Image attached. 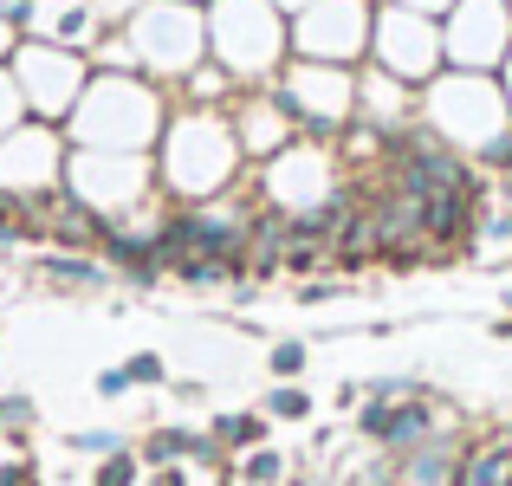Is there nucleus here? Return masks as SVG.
<instances>
[{
	"mask_svg": "<svg viewBox=\"0 0 512 486\" xmlns=\"http://www.w3.org/2000/svg\"><path fill=\"white\" fill-rule=\"evenodd\" d=\"M208 52L247 85H273L292 59V13L279 0H208Z\"/></svg>",
	"mask_w": 512,
	"mask_h": 486,
	"instance_id": "f257e3e1",
	"label": "nucleus"
},
{
	"mask_svg": "<svg viewBox=\"0 0 512 486\" xmlns=\"http://www.w3.org/2000/svg\"><path fill=\"white\" fill-rule=\"evenodd\" d=\"M422 124L441 130L454 150L480 156L500 130H512V104H506L500 72H454V65H441L422 85Z\"/></svg>",
	"mask_w": 512,
	"mask_h": 486,
	"instance_id": "f03ea898",
	"label": "nucleus"
},
{
	"mask_svg": "<svg viewBox=\"0 0 512 486\" xmlns=\"http://www.w3.org/2000/svg\"><path fill=\"white\" fill-rule=\"evenodd\" d=\"M273 91L292 104L305 137H344L357 124V65H325V59H286Z\"/></svg>",
	"mask_w": 512,
	"mask_h": 486,
	"instance_id": "7ed1b4c3",
	"label": "nucleus"
},
{
	"mask_svg": "<svg viewBox=\"0 0 512 486\" xmlns=\"http://www.w3.org/2000/svg\"><path fill=\"white\" fill-rule=\"evenodd\" d=\"M376 33V0H305L292 13V59L363 65Z\"/></svg>",
	"mask_w": 512,
	"mask_h": 486,
	"instance_id": "20e7f679",
	"label": "nucleus"
},
{
	"mask_svg": "<svg viewBox=\"0 0 512 486\" xmlns=\"http://www.w3.org/2000/svg\"><path fill=\"white\" fill-rule=\"evenodd\" d=\"M370 59L383 65V72L409 78V85H428V78L448 65V52H441V20L435 13H415V7H396V0H376Z\"/></svg>",
	"mask_w": 512,
	"mask_h": 486,
	"instance_id": "39448f33",
	"label": "nucleus"
},
{
	"mask_svg": "<svg viewBox=\"0 0 512 486\" xmlns=\"http://www.w3.org/2000/svg\"><path fill=\"white\" fill-rule=\"evenodd\" d=\"M441 52L454 72H500L512 52V0H454L441 13Z\"/></svg>",
	"mask_w": 512,
	"mask_h": 486,
	"instance_id": "423d86ee",
	"label": "nucleus"
},
{
	"mask_svg": "<svg viewBox=\"0 0 512 486\" xmlns=\"http://www.w3.org/2000/svg\"><path fill=\"white\" fill-rule=\"evenodd\" d=\"M234 137H240V156L266 162V156L286 150V143H299L305 130H299V117H292V104L279 98L273 85H260V91H247V98H234Z\"/></svg>",
	"mask_w": 512,
	"mask_h": 486,
	"instance_id": "0eeeda50",
	"label": "nucleus"
},
{
	"mask_svg": "<svg viewBox=\"0 0 512 486\" xmlns=\"http://www.w3.org/2000/svg\"><path fill=\"white\" fill-rule=\"evenodd\" d=\"M175 156H188L182 188H221L227 175H234L240 137H234V130H227L214 111H201V117H188V124L175 130Z\"/></svg>",
	"mask_w": 512,
	"mask_h": 486,
	"instance_id": "6e6552de",
	"label": "nucleus"
},
{
	"mask_svg": "<svg viewBox=\"0 0 512 486\" xmlns=\"http://www.w3.org/2000/svg\"><path fill=\"white\" fill-rule=\"evenodd\" d=\"M415 117H422V85H409V78L383 72L376 59L357 65V124H376V130H409Z\"/></svg>",
	"mask_w": 512,
	"mask_h": 486,
	"instance_id": "1a4fd4ad",
	"label": "nucleus"
},
{
	"mask_svg": "<svg viewBox=\"0 0 512 486\" xmlns=\"http://www.w3.org/2000/svg\"><path fill=\"white\" fill-rule=\"evenodd\" d=\"M357 428H363L370 441H383L389 454H409L415 441L435 435V409H428L422 396H409V402H376V396H363Z\"/></svg>",
	"mask_w": 512,
	"mask_h": 486,
	"instance_id": "9d476101",
	"label": "nucleus"
},
{
	"mask_svg": "<svg viewBox=\"0 0 512 486\" xmlns=\"http://www.w3.org/2000/svg\"><path fill=\"white\" fill-rule=\"evenodd\" d=\"M396 474H402V486H454V474H461V448L435 428V435L415 441L409 454H396Z\"/></svg>",
	"mask_w": 512,
	"mask_h": 486,
	"instance_id": "9b49d317",
	"label": "nucleus"
},
{
	"mask_svg": "<svg viewBox=\"0 0 512 486\" xmlns=\"http://www.w3.org/2000/svg\"><path fill=\"white\" fill-rule=\"evenodd\" d=\"M454 486H512V448H506V441H487V448L461 454Z\"/></svg>",
	"mask_w": 512,
	"mask_h": 486,
	"instance_id": "f8f14e48",
	"label": "nucleus"
},
{
	"mask_svg": "<svg viewBox=\"0 0 512 486\" xmlns=\"http://www.w3.org/2000/svg\"><path fill=\"white\" fill-rule=\"evenodd\" d=\"M266 415H273V422H305V415H312V396H305L299 383H279L273 396H266Z\"/></svg>",
	"mask_w": 512,
	"mask_h": 486,
	"instance_id": "ddd939ff",
	"label": "nucleus"
},
{
	"mask_svg": "<svg viewBox=\"0 0 512 486\" xmlns=\"http://www.w3.org/2000/svg\"><path fill=\"white\" fill-rule=\"evenodd\" d=\"M214 435H221L227 448H253V441L266 435V415H221V422H214Z\"/></svg>",
	"mask_w": 512,
	"mask_h": 486,
	"instance_id": "4468645a",
	"label": "nucleus"
},
{
	"mask_svg": "<svg viewBox=\"0 0 512 486\" xmlns=\"http://www.w3.org/2000/svg\"><path fill=\"white\" fill-rule=\"evenodd\" d=\"M305 357H312V350L292 344V337H286V344H273V376H279V383H292V376L305 370Z\"/></svg>",
	"mask_w": 512,
	"mask_h": 486,
	"instance_id": "2eb2a0df",
	"label": "nucleus"
},
{
	"mask_svg": "<svg viewBox=\"0 0 512 486\" xmlns=\"http://www.w3.org/2000/svg\"><path fill=\"white\" fill-rule=\"evenodd\" d=\"M279 474H286V461H279L273 448H260V454H253V461H247V480H253V486H273Z\"/></svg>",
	"mask_w": 512,
	"mask_h": 486,
	"instance_id": "dca6fc26",
	"label": "nucleus"
},
{
	"mask_svg": "<svg viewBox=\"0 0 512 486\" xmlns=\"http://www.w3.org/2000/svg\"><path fill=\"white\" fill-rule=\"evenodd\" d=\"M338 292H344V279H312V286H299V305H325Z\"/></svg>",
	"mask_w": 512,
	"mask_h": 486,
	"instance_id": "f3484780",
	"label": "nucleus"
},
{
	"mask_svg": "<svg viewBox=\"0 0 512 486\" xmlns=\"http://www.w3.org/2000/svg\"><path fill=\"white\" fill-rule=\"evenodd\" d=\"M480 234H487V240H506V247H512V208H500V214H480Z\"/></svg>",
	"mask_w": 512,
	"mask_h": 486,
	"instance_id": "a211bd4d",
	"label": "nucleus"
},
{
	"mask_svg": "<svg viewBox=\"0 0 512 486\" xmlns=\"http://www.w3.org/2000/svg\"><path fill=\"white\" fill-rule=\"evenodd\" d=\"M124 376H130V383H156V376H163V363H156V357H137Z\"/></svg>",
	"mask_w": 512,
	"mask_h": 486,
	"instance_id": "6ab92c4d",
	"label": "nucleus"
},
{
	"mask_svg": "<svg viewBox=\"0 0 512 486\" xmlns=\"http://www.w3.org/2000/svg\"><path fill=\"white\" fill-rule=\"evenodd\" d=\"M396 7H415V13H435V20H441V13H448L454 0H396Z\"/></svg>",
	"mask_w": 512,
	"mask_h": 486,
	"instance_id": "aec40b11",
	"label": "nucleus"
},
{
	"mask_svg": "<svg viewBox=\"0 0 512 486\" xmlns=\"http://www.w3.org/2000/svg\"><path fill=\"white\" fill-rule=\"evenodd\" d=\"M130 480V461H111V474H104V486H124Z\"/></svg>",
	"mask_w": 512,
	"mask_h": 486,
	"instance_id": "412c9836",
	"label": "nucleus"
},
{
	"mask_svg": "<svg viewBox=\"0 0 512 486\" xmlns=\"http://www.w3.org/2000/svg\"><path fill=\"white\" fill-rule=\"evenodd\" d=\"M98 7H104V13H137L143 0H98Z\"/></svg>",
	"mask_w": 512,
	"mask_h": 486,
	"instance_id": "4be33fe9",
	"label": "nucleus"
},
{
	"mask_svg": "<svg viewBox=\"0 0 512 486\" xmlns=\"http://www.w3.org/2000/svg\"><path fill=\"white\" fill-rule=\"evenodd\" d=\"M500 85H506V104H512V52H506V65H500Z\"/></svg>",
	"mask_w": 512,
	"mask_h": 486,
	"instance_id": "5701e85b",
	"label": "nucleus"
},
{
	"mask_svg": "<svg viewBox=\"0 0 512 486\" xmlns=\"http://www.w3.org/2000/svg\"><path fill=\"white\" fill-rule=\"evenodd\" d=\"M500 201L512 208V169H500Z\"/></svg>",
	"mask_w": 512,
	"mask_h": 486,
	"instance_id": "b1692460",
	"label": "nucleus"
},
{
	"mask_svg": "<svg viewBox=\"0 0 512 486\" xmlns=\"http://www.w3.org/2000/svg\"><path fill=\"white\" fill-rule=\"evenodd\" d=\"M493 331H500V337H512V318H500V324H493Z\"/></svg>",
	"mask_w": 512,
	"mask_h": 486,
	"instance_id": "393cba45",
	"label": "nucleus"
},
{
	"mask_svg": "<svg viewBox=\"0 0 512 486\" xmlns=\"http://www.w3.org/2000/svg\"><path fill=\"white\" fill-rule=\"evenodd\" d=\"M279 7H286V13H299V7H305V0H279Z\"/></svg>",
	"mask_w": 512,
	"mask_h": 486,
	"instance_id": "a878e982",
	"label": "nucleus"
}]
</instances>
